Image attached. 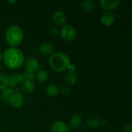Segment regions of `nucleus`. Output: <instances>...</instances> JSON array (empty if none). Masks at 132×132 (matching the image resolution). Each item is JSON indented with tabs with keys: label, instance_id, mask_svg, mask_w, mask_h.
I'll return each mask as SVG.
<instances>
[{
	"label": "nucleus",
	"instance_id": "9",
	"mask_svg": "<svg viewBox=\"0 0 132 132\" xmlns=\"http://www.w3.org/2000/svg\"><path fill=\"white\" fill-rule=\"evenodd\" d=\"M120 1H100L101 6L106 10H112L117 9L120 4Z\"/></svg>",
	"mask_w": 132,
	"mask_h": 132
},
{
	"label": "nucleus",
	"instance_id": "15",
	"mask_svg": "<svg viewBox=\"0 0 132 132\" xmlns=\"http://www.w3.org/2000/svg\"><path fill=\"white\" fill-rule=\"evenodd\" d=\"M14 94V90L12 88H6L1 93V99L5 103H9L10 97Z\"/></svg>",
	"mask_w": 132,
	"mask_h": 132
},
{
	"label": "nucleus",
	"instance_id": "28",
	"mask_svg": "<svg viewBox=\"0 0 132 132\" xmlns=\"http://www.w3.org/2000/svg\"><path fill=\"white\" fill-rule=\"evenodd\" d=\"M15 2H16V1H8V3L10 4H14V3H15Z\"/></svg>",
	"mask_w": 132,
	"mask_h": 132
},
{
	"label": "nucleus",
	"instance_id": "22",
	"mask_svg": "<svg viewBox=\"0 0 132 132\" xmlns=\"http://www.w3.org/2000/svg\"><path fill=\"white\" fill-rule=\"evenodd\" d=\"M18 85V82L17 81L15 75H12L10 77H9V86H10V87H15Z\"/></svg>",
	"mask_w": 132,
	"mask_h": 132
},
{
	"label": "nucleus",
	"instance_id": "12",
	"mask_svg": "<svg viewBox=\"0 0 132 132\" xmlns=\"http://www.w3.org/2000/svg\"><path fill=\"white\" fill-rule=\"evenodd\" d=\"M53 20L57 25L61 26L65 23L67 17H66L65 14L62 11H57L54 14Z\"/></svg>",
	"mask_w": 132,
	"mask_h": 132
},
{
	"label": "nucleus",
	"instance_id": "10",
	"mask_svg": "<svg viewBox=\"0 0 132 132\" xmlns=\"http://www.w3.org/2000/svg\"><path fill=\"white\" fill-rule=\"evenodd\" d=\"M39 52L45 56H51L54 54V47L50 43H44L40 45L39 48Z\"/></svg>",
	"mask_w": 132,
	"mask_h": 132
},
{
	"label": "nucleus",
	"instance_id": "23",
	"mask_svg": "<svg viewBox=\"0 0 132 132\" xmlns=\"http://www.w3.org/2000/svg\"><path fill=\"white\" fill-rule=\"evenodd\" d=\"M15 77H16L17 81H18V84L22 83L24 81V77H23V74H21V73H17V74L15 75Z\"/></svg>",
	"mask_w": 132,
	"mask_h": 132
},
{
	"label": "nucleus",
	"instance_id": "20",
	"mask_svg": "<svg viewBox=\"0 0 132 132\" xmlns=\"http://www.w3.org/2000/svg\"><path fill=\"white\" fill-rule=\"evenodd\" d=\"M9 86V76L6 74L0 75V90H4Z\"/></svg>",
	"mask_w": 132,
	"mask_h": 132
},
{
	"label": "nucleus",
	"instance_id": "8",
	"mask_svg": "<svg viewBox=\"0 0 132 132\" xmlns=\"http://www.w3.org/2000/svg\"><path fill=\"white\" fill-rule=\"evenodd\" d=\"M52 132H69L68 126L63 121L54 122L51 126Z\"/></svg>",
	"mask_w": 132,
	"mask_h": 132
},
{
	"label": "nucleus",
	"instance_id": "25",
	"mask_svg": "<svg viewBox=\"0 0 132 132\" xmlns=\"http://www.w3.org/2000/svg\"><path fill=\"white\" fill-rule=\"evenodd\" d=\"M58 32H59V31H58L57 28H55V27H52V28H50V34H52V36H55V35L57 34Z\"/></svg>",
	"mask_w": 132,
	"mask_h": 132
},
{
	"label": "nucleus",
	"instance_id": "14",
	"mask_svg": "<svg viewBox=\"0 0 132 132\" xmlns=\"http://www.w3.org/2000/svg\"><path fill=\"white\" fill-rule=\"evenodd\" d=\"M81 117L79 115H73L70 119L69 122V125L72 129H76L80 126L81 123Z\"/></svg>",
	"mask_w": 132,
	"mask_h": 132
},
{
	"label": "nucleus",
	"instance_id": "3",
	"mask_svg": "<svg viewBox=\"0 0 132 132\" xmlns=\"http://www.w3.org/2000/svg\"><path fill=\"white\" fill-rule=\"evenodd\" d=\"M24 34L21 28L17 25H12L7 28L5 33V40L11 48L19 46L23 41Z\"/></svg>",
	"mask_w": 132,
	"mask_h": 132
},
{
	"label": "nucleus",
	"instance_id": "27",
	"mask_svg": "<svg viewBox=\"0 0 132 132\" xmlns=\"http://www.w3.org/2000/svg\"><path fill=\"white\" fill-rule=\"evenodd\" d=\"M100 125H103V126H107V125H108V121H107L106 119L103 120V121L100 122Z\"/></svg>",
	"mask_w": 132,
	"mask_h": 132
},
{
	"label": "nucleus",
	"instance_id": "6",
	"mask_svg": "<svg viewBox=\"0 0 132 132\" xmlns=\"http://www.w3.org/2000/svg\"><path fill=\"white\" fill-rule=\"evenodd\" d=\"M25 67L27 71L34 73L38 71L39 68V64L36 58L33 57H29L25 61Z\"/></svg>",
	"mask_w": 132,
	"mask_h": 132
},
{
	"label": "nucleus",
	"instance_id": "13",
	"mask_svg": "<svg viewBox=\"0 0 132 132\" xmlns=\"http://www.w3.org/2000/svg\"><path fill=\"white\" fill-rule=\"evenodd\" d=\"M35 85L31 81H24L22 85V90L25 94H30L34 91Z\"/></svg>",
	"mask_w": 132,
	"mask_h": 132
},
{
	"label": "nucleus",
	"instance_id": "24",
	"mask_svg": "<svg viewBox=\"0 0 132 132\" xmlns=\"http://www.w3.org/2000/svg\"><path fill=\"white\" fill-rule=\"evenodd\" d=\"M124 132H132V126L131 123H128L124 126Z\"/></svg>",
	"mask_w": 132,
	"mask_h": 132
},
{
	"label": "nucleus",
	"instance_id": "26",
	"mask_svg": "<svg viewBox=\"0 0 132 132\" xmlns=\"http://www.w3.org/2000/svg\"><path fill=\"white\" fill-rule=\"evenodd\" d=\"M70 92V90L67 87H63L61 90V93L63 95H68Z\"/></svg>",
	"mask_w": 132,
	"mask_h": 132
},
{
	"label": "nucleus",
	"instance_id": "17",
	"mask_svg": "<svg viewBox=\"0 0 132 132\" xmlns=\"http://www.w3.org/2000/svg\"><path fill=\"white\" fill-rule=\"evenodd\" d=\"M81 7L85 11L91 12L95 9V4L93 1H84L81 3Z\"/></svg>",
	"mask_w": 132,
	"mask_h": 132
},
{
	"label": "nucleus",
	"instance_id": "18",
	"mask_svg": "<svg viewBox=\"0 0 132 132\" xmlns=\"http://www.w3.org/2000/svg\"><path fill=\"white\" fill-rule=\"evenodd\" d=\"M100 125V121L96 117H91L86 121V126L90 128H96Z\"/></svg>",
	"mask_w": 132,
	"mask_h": 132
},
{
	"label": "nucleus",
	"instance_id": "11",
	"mask_svg": "<svg viewBox=\"0 0 132 132\" xmlns=\"http://www.w3.org/2000/svg\"><path fill=\"white\" fill-rule=\"evenodd\" d=\"M64 81L66 84L70 86H73L77 83V76L73 70L68 71L64 76Z\"/></svg>",
	"mask_w": 132,
	"mask_h": 132
},
{
	"label": "nucleus",
	"instance_id": "2",
	"mask_svg": "<svg viewBox=\"0 0 132 132\" xmlns=\"http://www.w3.org/2000/svg\"><path fill=\"white\" fill-rule=\"evenodd\" d=\"M70 59L63 52L53 54L49 58V64L51 68L57 72H64L70 67Z\"/></svg>",
	"mask_w": 132,
	"mask_h": 132
},
{
	"label": "nucleus",
	"instance_id": "5",
	"mask_svg": "<svg viewBox=\"0 0 132 132\" xmlns=\"http://www.w3.org/2000/svg\"><path fill=\"white\" fill-rule=\"evenodd\" d=\"M24 98L23 95L19 92L14 93L10 97L9 103L10 106L14 108H19L23 105Z\"/></svg>",
	"mask_w": 132,
	"mask_h": 132
},
{
	"label": "nucleus",
	"instance_id": "29",
	"mask_svg": "<svg viewBox=\"0 0 132 132\" xmlns=\"http://www.w3.org/2000/svg\"><path fill=\"white\" fill-rule=\"evenodd\" d=\"M1 59H2V54H1V52L0 51V61H1Z\"/></svg>",
	"mask_w": 132,
	"mask_h": 132
},
{
	"label": "nucleus",
	"instance_id": "4",
	"mask_svg": "<svg viewBox=\"0 0 132 132\" xmlns=\"http://www.w3.org/2000/svg\"><path fill=\"white\" fill-rule=\"evenodd\" d=\"M61 35L64 40L72 41L76 39L77 37V32L73 27L70 25H64L61 30Z\"/></svg>",
	"mask_w": 132,
	"mask_h": 132
},
{
	"label": "nucleus",
	"instance_id": "7",
	"mask_svg": "<svg viewBox=\"0 0 132 132\" xmlns=\"http://www.w3.org/2000/svg\"><path fill=\"white\" fill-rule=\"evenodd\" d=\"M114 21L115 17L110 12H105L101 17V22L105 27H110L113 24Z\"/></svg>",
	"mask_w": 132,
	"mask_h": 132
},
{
	"label": "nucleus",
	"instance_id": "30",
	"mask_svg": "<svg viewBox=\"0 0 132 132\" xmlns=\"http://www.w3.org/2000/svg\"><path fill=\"white\" fill-rule=\"evenodd\" d=\"M81 132H88V131H81Z\"/></svg>",
	"mask_w": 132,
	"mask_h": 132
},
{
	"label": "nucleus",
	"instance_id": "21",
	"mask_svg": "<svg viewBox=\"0 0 132 132\" xmlns=\"http://www.w3.org/2000/svg\"><path fill=\"white\" fill-rule=\"evenodd\" d=\"M23 76L24 77V81H32V80L34 79V73H32V72H29V71L26 70L24 73H23Z\"/></svg>",
	"mask_w": 132,
	"mask_h": 132
},
{
	"label": "nucleus",
	"instance_id": "1",
	"mask_svg": "<svg viewBox=\"0 0 132 132\" xmlns=\"http://www.w3.org/2000/svg\"><path fill=\"white\" fill-rule=\"evenodd\" d=\"M2 58L5 66L12 70H16L21 68L24 62V54L16 48L10 47L6 49Z\"/></svg>",
	"mask_w": 132,
	"mask_h": 132
},
{
	"label": "nucleus",
	"instance_id": "19",
	"mask_svg": "<svg viewBox=\"0 0 132 132\" xmlns=\"http://www.w3.org/2000/svg\"><path fill=\"white\" fill-rule=\"evenodd\" d=\"M48 73L45 70H39L36 75V79L40 83H45L48 80Z\"/></svg>",
	"mask_w": 132,
	"mask_h": 132
},
{
	"label": "nucleus",
	"instance_id": "16",
	"mask_svg": "<svg viewBox=\"0 0 132 132\" xmlns=\"http://www.w3.org/2000/svg\"><path fill=\"white\" fill-rule=\"evenodd\" d=\"M59 88L56 85H50L47 86L46 89V92L47 95L50 97H55L58 94Z\"/></svg>",
	"mask_w": 132,
	"mask_h": 132
}]
</instances>
